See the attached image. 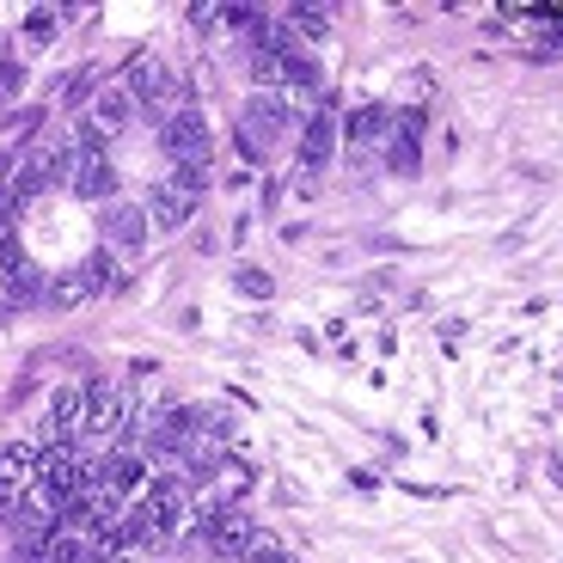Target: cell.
I'll use <instances>...</instances> for the list:
<instances>
[{"instance_id": "obj_1", "label": "cell", "mask_w": 563, "mask_h": 563, "mask_svg": "<svg viewBox=\"0 0 563 563\" xmlns=\"http://www.w3.org/2000/svg\"><path fill=\"white\" fill-rule=\"evenodd\" d=\"M288 129H295V104H288V92H252L240 129H233V147H240L245 159H264L269 141H282Z\"/></svg>"}, {"instance_id": "obj_2", "label": "cell", "mask_w": 563, "mask_h": 563, "mask_svg": "<svg viewBox=\"0 0 563 563\" xmlns=\"http://www.w3.org/2000/svg\"><path fill=\"white\" fill-rule=\"evenodd\" d=\"M135 508L147 515V527H154L159 539H172L184 527V515H190V484H184L178 472H154L147 490L135 496Z\"/></svg>"}, {"instance_id": "obj_3", "label": "cell", "mask_w": 563, "mask_h": 563, "mask_svg": "<svg viewBox=\"0 0 563 563\" xmlns=\"http://www.w3.org/2000/svg\"><path fill=\"white\" fill-rule=\"evenodd\" d=\"M135 99H129L123 86H104L99 99H92V111L80 117V147H111L117 135H129V123H135Z\"/></svg>"}, {"instance_id": "obj_4", "label": "cell", "mask_w": 563, "mask_h": 563, "mask_svg": "<svg viewBox=\"0 0 563 563\" xmlns=\"http://www.w3.org/2000/svg\"><path fill=\"white\" fill-rule=\"evenodd\" d=\"M159 141H166V154L178 159V166H209V123H202L197 104H178V111L159 123Z\"/></svg>"}, {"instance_id": "obj_5", "label": "cell", "mask_w": 563, "mask_h": 563, "mask_svg": "<svg viewBox=\"0 0 563 563\" xmlns=\"http://www.w3.org/2000/svg\"><path fill=\"white\" fill-rule=\"evenodd\" d=\"M252 515H245L240 503H214L209 508V527L197 533L202 551H214V558H245V545H252Z\"/></svg>"}, {"instance_id": "obj_6", "label": "cell", "mask_w": 563, "mask_h": 563, "mask_svg": "<svg viewBox=\"0 0 563 563\" xmlns=\"http://www.w3.org/2000/svg\"><path fill=\"white\" fill-rule=\"evenodd\" d=\"M68 190L80 202H111L117 197V166L104 147H80L74 141V172H68Z\"/></svg>"}, {"instance_id": "obj_7", "label": "cell", "mask_w": 563, "mask_h": 563, "mask_svg": "<svg viewBox=\"0 0 563 563\" xmlns=\"http://www.w3.org/2000/svg\"><path fill=\"white\" fill-rule=\"evenodd\" d=\"M202 197H190L178 178H159L154 190H147V202H141V214H147V227H159V233H178L190 214H197Z\"/></svg>"}, {"instance_id": "obj_8", "label": "cell", "mask_w": 563, "mask_h": 563, "mask_svg": "<svg viewBox=\"0 0 563 563\" xmlns=\"http://www.w3.org/2000/svg\"><path fill=\"white\" fill-rule=\"evenodd\" d=\"M99 233H104V252L111 257H135L141 240H147V214H141V202H111V209L99 214Z\"/></svg>"}, {"instance_id": "obj_9", "label": "cell", "mask_w": 563, "mask_h": 563, "mask_svg": "<svg viewBox=\"0 0 563 563\" xmlns=\"http://www.w3.org/2000/svg\"><path fill=\"white\" fill-rule=\"evenodd\" d=\"M86 393V435H111V429H123V422H135V410H129V398L117 393L111 380H92V386H80Z\"/></svg>"}, {"instance_id": "obj_10", "label": "cell", "mask_w": 563, "mask_h": 563, "mask_svg": "<svg viewBox=\"0 0 563 563\" xmlns=\"http://www.w3.org/2000/svg\"><path fill=\"white\" fill-rule=\"evenodd\" d=\"M331 147H338V111H331V99H324L319 111L307 117V129H300V166L319 172L324 159H331Z\"/></svg>"}, {"instance_id": "obj_11", "label": "cell", "mask_w": 563, "mask_h": 563, "mask_svg": "<svg viewBox=\"0 0 563 563\" xmlns=\"http://www.w3.org/2000/svg\"><path fill=\"white\" fill-rule=\"evenodd\" d=\"M393 135V111L386 104H362L350 117V159H374V141Z\"/></svg>"}, {"instance_id": "obj_12", "label": "cell", "mask_w": 563, "mask_h": 563, "mask_svg": "<svg viewBox=\"0 0 563 563\" xmlns=\"http://www.w3.org/2000/svg\"><path fill=\"white\" fill-rule=\"evenodd\" d=\"M99 295V282L86 276V264H74V269H62V276H49L43 282V300H49V307H86V300Z\"/></svg>"}, {"instance_id": "obj_13", "label": "cell", "mask_w": 563, "mask_h": 563, "mask_svg": "<svg viewBox=\"0 0 563 563\" xmlns=\"http://www.w3.org/2000/svg\"><path fill=\"white\" fill-rule=\"evenodd\" d=\"M86 422V393L80 386H68V393H56V405H49V441H74Z\"/></svg>"}, {"instance_id": "obj_14", "label": "cell", "mask_w": 563, "mask_h": 563, "mask_svg": "<svg viewBox=\"0 0 563 563\" xmlns=\"http://www.w3.org/2000/svg\"><path fill=\"white\" fill-rule=\"evenodd\" d=\"M43 551H49L43 563H104V551H99V539H92V533H56Z\"/></svg>"}, {"instance_id": "obj_15", "label": "cell", "mask_w": 563, "mask_h": 563, "mask_svg": "<svg viewBox=\"0 0 563 563\" xmlns=\"http://www.w3.org/2000/svg\"><path fill=\"white\" fill-rule=\"evenodd\" d=\"M417 154H422V111H405L393 135V172H417Z\"/></svg>"}, {"instance_id": "obj_16", "label": "cell", "mask_w": 563, "mask_h": 563, "mask_svg": "<svg viewBox=\"0 0 563 563\" xmlns=\"http://www.w3.org/2000/svg\"><path fill=\"white\" fill-rule=\"evenodd\" d=\"M282 31H288V37H324V31H331V13L312 7V0H300V7L282 13Z\"/></svg>"}, {"instance_id": "obj_17", "label": "cell", "mask_w": 563, "mask_h": 563, "mask_svg": "<svg viewBox=\"0 0 563 563\" xmlns=\"http://www.w3.org/2000/svg\"><path fill=\"white\" fill-rule=\"evenodd\" d=\"M245 563H295V551L282 545L276 533H252V545H245Z\"/></svg>"}, {"instance_id": "obj_18", "label": "cell", "mask_w": 563, "mask_h": 563, "mask_svg": "<svg viewBox=\"0 0 563 563\" xmlns=\"http://www.w3.org/2000/svg\"><path fill=\"white\" fill-rule=\"evenodd\" d=\"M56 25H62L56 7H31V13H25V43H31V49H43V43L56 37Z\"/></svg>"}, {"instance_id": "obj_19", "label": "cell", "mask_w": 563, "mask_h": 563, "mask_svg": "<svg viewBox=\"0 0 563 563\" xmlns=\"http://www.w3.org/2000/svg\"><path fill=\"white\" fill-rule=\"evenodd\" d=\"M19 264H25V252H19V227H13V221H0V269L13 276Z\"/></svg>"}, {"instance_id": "obj_20", "label": "cell", "mask_w": 563, "mask_h": 563, "mask_svg": "<svg viewBox=\"0 0 563 563\" xmlns=\"http://www.w3.org/2000/svg\"><path fill=\"white\" fill-rule=\"evenodd\" d=\"M37 295H43V276L19 264V269H13V300H37Z\"/></svg>"}, {"instance_id": "obj_21", "label": "cell", "mask_w": 563, "mask_h": 563, "mask_svg": "<svg viewBox=\"0 0 563 563\" xmlns=\"http://www.w3.org/2000/svg\"><path fill=\"white\" fill-rule=\"evenodd\" d=\"M240 295H257V300H264V295H269V276H264V269H240Z\"/></svg>"}, {"instance_id": "obj_22", "label": "cell", "mask_w": 563, "mask_h": 563, "mask_svg": "<svg viewBox=\"0 0 563 563\" xmlns=\"http://www.w3.org/2000/svg\"><path fill=\"white\" fill-rule=\"evenodd\" d=\"M0 166H7V135H0Z\"/></svg>"}]
</instances>
